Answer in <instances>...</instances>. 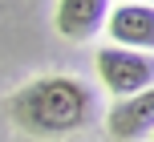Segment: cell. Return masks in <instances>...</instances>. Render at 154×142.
Returning <instances> with one entry per match:
<instances>
[{
  "label": "cell",
  "mask_w": 154,
  "mask_h": 142,
  "mask_svg": "<svg viewBox=\"0 0 154 142\" xmlns=\"http://www.w3.org/2000/svg\"><path fill=\"white\" fill-rule=\"evenodd\" d=\"M118 4H154V0H118Z\"/></svg>",
  "instance_id": "obj_6"
},
{
  "label": "cell",
  "mask_w": 154,
  "mask_h": 142,
  "mask_svg": "<svg viewBox=\"0 0 154 142\" xmlns=\"http://www.w3.org/2000/svg\"><path fill=\"white\" fill-rule=\"evenodd\" d=\"M4 114L20 134L41 138V142H57V138L85 134L97 122V94L81 77L41 73V77L24 81L20 89L8 94Z\"/></svg>",
  "instance_id": "obj_1"
},
{
  "label": "cell",
  "mask_w": 154,
  "mask_h": 142,
  "mask_svg": "<svg viewBox=\"0 0 154 142\" xmlns=\"http://www.w3.org/2000/svg\"><path fill=\"white\" fill-rule=\"evenodd\" d=\"M106 130L118 142H142L154 134V85L134 97H118L106 110Z\"/></svg>",
  "instance_id": "obj_4"
},
{
  "label": "cell",
  "mask_w": 154,
  "mask_h": 142,
  "mask_svg": "<svg viewBox=\"0 0 154 142\" xmlns=\"http://www.w3.org/2000/svg\"><path fill=\"white\" fill-rule=\"evenodd\" d=\"M109 0H57L53 8V24L65 41L85 45L97 32H106V16H109Z\"/></svg>",
  "instance_id": "obj_5"
},
{
  "label": "cell",
  "mask_w": 154,
  "mask_h": 142,
  "mask_svg": "<svg viewBox=\"0 0 154 142\" xmlns=\"http://www.w3.org/2000/svg\"><path fill=\"white\" fill-rule=\"evenodd\" d=\"M150 142H154V134H150Z\"/></svg>",
  "instance_id": "obj_7"
},
{
  "label": "cell",
  "mask_w": 154,
  "mask_h": 142,
  "mask_svg": "<svg viewBox=\"0 0 154 142\" xmlns=\"http://www.w3.org/2000/svg\"><path fill=\"white\" fill-rule=\"evenodd\" d=\"M106 37L118 49L154 53V4H114L106 16Z\"/></svg>",
  "instance_id": "obj_3"
},
{
  "label": "cell",
  "mask_w": 154,
  "mask_h": 142,
  "mask_svg": "<svg viewBox=\"0 0 154 142\" xmlns=\"http://www.w3.org/2000/svg\"><path fill=\"white\" fill-rule=\"evenodd\" d=\"M93 69H97V81L114 97H134V94L154 85V53H134V49L101 45L93 53Z\"/></svg>",
  "instance_id": "obj_2"
}]
</instances>
